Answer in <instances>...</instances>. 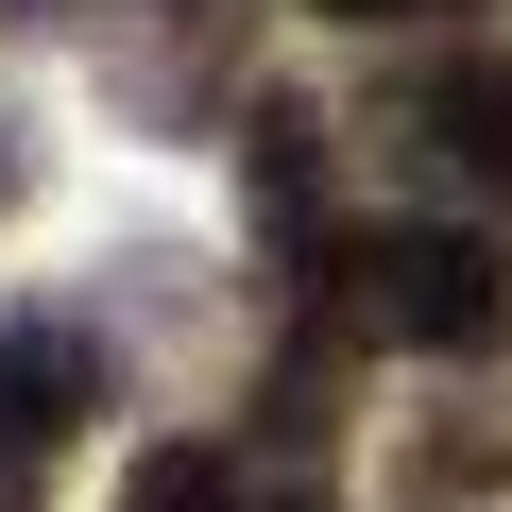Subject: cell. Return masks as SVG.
Here are the masks:
<instances>
[{
	"label": "cell",
	"instance_id": "1",
	"mask_svg": "<svg viewBox=\"0 0 512 512\" xmlns=\"http://www.w3.org/2000/svg\"><path fill=\"white\" fill-rule=\"evenodd\" d=\"M342 274H359V325H393V342H512V239H478V222L359 239Z\"/></svg>",
	"mask_w": 512,
	"mask_h": 512
},
{
	"label": "cell",
	"instance_id": "2",
	"mask_svg": "<svg viewBox=\"0 0 512 512\" xmlns=\"http://www.w3.org/2000/svg\"><path fill=\"white\" fill-rule=\"evenodd\" d=\"M376 137L427 171V188H512V52H444L376 103Z\"/></svg>",
	"mask_w": 512,
	"mask_h": 512
},
{
	"label": "cell",
	"instance_id": "3",
	"mask_svg": "<svg viewBox=\"0 0 512 512\" xmlns=\"http://www.w3.org/2000/svg\"><path fill=\"white\" fill-rule=\"evenodd\" d=\"M103 342H86V308H0V461H35V444H69V427H103Z\"/></svg>",
	"mask_w": 512,
	"mask_h": 512
},
{
	"label": "cell",
	"instance_id": "4",
	"mask_svg": "<svg viewBox=\"0 0 512 512\" xmlns=\"http://www.w3.org/2000/svg\"><path fill=\"white\" fill-rule=\"evenodd\" d=\"M120 512H239V461H222V444H154V461L120 478Z\"/></svg>",
	"mask_w": 512,
	"mask_h": 512
},
{
	"label": "cell",
	"instance_id": "5",
	"mask_svg": "<svg viewBox=\"0 0 512 512\" xmlns=\"http://www.w3.org/2000/svg\"><path fill=\"white\" fill-rule=\"evenodd\" d=\"M478 478H512V427H427L410 444V495H478Z\"/></svg>",
	"mask_w": 512,
	"mask_h": 512
},
{
	"label": "cell",
	"instance_id": "6",
	"mask_svg": "<svg viewBox=\"0 0 512 512\" xmlns=\"http://www.w3.org/2000/svg\"><path fill=\"white\" fill-rule=\"evenodd\" d=\"M325 18H461V0H325Z\"/></svg>",
	"mask_w": 512,
	"mask_h": 512
},
{
	"label": "cell",
	"instance_id": "7",
	"mask_svg": "<svg viewBox=\"0 0 512 512\" xmlns=\"http://www.w3.org/2000/svg\"><path fill=\"white\" fill-rule=\"evenodd\" d=\"M0 205H18V120H0Z\"/></svg>",
	"mask_w": 512,
	"mask_h": 512
},
{
	"label": "cell",
	"instance_id": "8",
	"mask_svg": "<svg viewBox=\"0 0 512 512\" xmlns=\"http://www.w3.org/2000/svg\"><path fill=\"white\" fill-rule=\"evenodd\" d=\"M0 18H69V0H0Z\"/></svg>",
	"mask_w": 512,
	"mask_h": 512
},
{
	"label": "cell",
	"instance_id": "9",
	"mask_svg": "<svg viewBox=\"0 0 512 512\" xmlns=\"http://www.w3.org/2000/svg\"><path fill=\"white\" fill-rule=\"evenodd\" d=\"M0 512H35V495H18V461H0Z\"/></svg>",
	"mask_w": 512,
	"mask_h": 512
}]
</instances>
